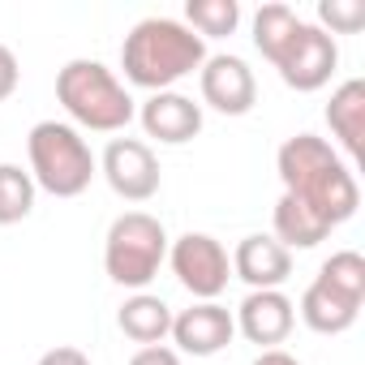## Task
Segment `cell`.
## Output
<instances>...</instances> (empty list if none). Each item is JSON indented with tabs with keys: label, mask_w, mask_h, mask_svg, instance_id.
<instances>
[{
	"label": "cell",
	"mask_w": 365,
	"mask_h": 365,
	"mask_svg": "<svg viewBox=\"0 0 365 365\" xmlns=\"http://www.w3.org/2000/svg\"><path fill=\"white\" fill-rule=\"evenodd\" d=\"M275 172L284 180V194L305 202L331 228L348 224L361 207V185L352 176V163H344L339 150L318 133H292L275 155Z\"/></svg>",
	"instance_id": "cell-1"
},
{
	"label": "cell",
	"mask_w": 365,
	"mask_h": 365,
	"mask_svg": "<svg viewBox=\"0 0 365 365\" xmlns=\"http://www.w3.org/2000/svg\"><path fill=\"white\" fill-rule=\"evenodd\" d=\"M207 61V43L176 18H142L120 43L125 82L142 91H172L180 78L198 73Z\"/></svg>",
	"instance_id": "cell-2"
},
{
	"label": "cell",
	"mask_w": 365,
	"mask_h": 365,
	"mask_svg": "<svg viewBox=\"0 0 365 365\" xmlns=\"http://www.w3.org/2000/svg\"><path fill=\"white\" fill-rule=\"evenodd\" d=\"M56 99L69 112L73 129H91V133H120L138 116L129 86L103 61H86V56L69 61L56 73Z\"/></svg>",
	"instance_id": "cell-3"
},
{
	"label": "cell",
	"mask_w": 365,
	"mask_h": 365,
	"mask_svg": "<svg viewBox=\"0 0 365 365\" xmlns=\"http://www.w3.org/2000/svg\"><path fill=\"white\" fill-rule=\"evenodd\" d=\"M26 155H31V180L35 190L52 194V198H78L91 190V180L99 176V159L86 146V138L65 125V120H39L26 138Z\"/></svg>",
	"instance_id": "cell-4"
},
{
	"label": "cell",
	"mask_w": 365,
	"mask_h": 365,
	"mask_svg": "<svg viewBox=\"0 0 365 365\" xmlns=\"http://www.w3.org/2000/svg\"><path fill=\"white\" fill-rule=\"evenodd\" d=\"M168 262V232L146 211H125L103 237V271L112 284L142 292Z\"/></svg>",
	"instance_id": "cell-5"
},
{
	"label": "cell",
	"mask_w": 365,
	"mask_h": 365,
	"mask_svg": "<svg viewBox=\"0 0 365 365\" xmlns=\"http://www.w3.org/2000/svg\"><path fill=\"white\" fill-rule=\"evenodd\" d=\"M168 262H172L176 284L194 301H215L232 279V258L211 232H185L168 241Z\"/></svg>",
	"instance_id": "cell-6"
},
{
	"label": "cell",
	"mask_w": 365,
	"mask_h": 365,
	"mask_svg": "<svg viewBox=\"0 0 365 365\" xmlns=\"http://www.w3.org/2000/svg\"><path fill=\"white\" fill-rule=\"evenodd\" d=\"M99 172L108 180V190L125 202H150L163 185V168H159L150 142H142V138H112L103 146Z\"/></svg>",
	"instance_id": "cell-7"
},
{
	"label": "cell",
	"mask_w": 365,
	"mask_h": 365,
	"mask_svg": "<svg viewBox=\"0 0 365 365\" xmlns=\"http://www.w3.org/2000/svg\"><path fill=\"white\" fill-rule=\"evenodd\" d=\"M335 65H339V43H335L322 26H314V22H301V31L292 35V43H288V48L279 52V61H275L284 86L297 91V95L322 91V86L335 78Z\"/></svg>",
	"instance_id": "cell-8"
},
{
	"label": "cell",
	"mask_w": 365,
	"mask_h": 365,
	"mask_svg": "<svg viewBox=\"0 0 365 365\" xmlns=\"http://www.w3.org/2000/svg\"><path fill=\"white\" fill-rule=\"evenodd\" d=\"M198 91L202 103L215 108L220 116H245L258 103V78L241 56H207L198 69Z\"/></svg>",
	"instance_id": "cell-9"
},
{
	"label": "cell",
	"mask_w": 365,
	"mask_h": 365,
	"mask_svg": "<svg viewBox=\"0 0 365 365\" xmlns=\"http://www.w3.org/2000/svg\"><path fill=\"white\" fill-rule=\"evenodd\" d=\"M172 344L176 352L185 356H215L232 344L237 335V322H232V309L220 305V301H194L190 309L172 314Z\"/></svg>",
	"instance_id": "cell-10"
},
{
	"label": "cell",
	"mask_w": 365,
	"mask_h": 365,
	"mask_svg": "<svg viewBox=\"0 0 365 365\" xmlns=\"http://www.w3.org/2000/svg\"><path fill=\"white\" fill-rule=\"evenodd\" d=\"M232 322H237V331H241L250 344H258V348L267 352V348H279V344L292 335V327H297V305H292V297H284V288H262V292H250V297L237 305Z\"/></svg>",
	"instance_id": "cell-11"
},
{
	"label": "cell",
	"mask_w": 365,
	"mask_h": 365,
	"mask_svg": "<svg viewBox=\"0 0 365 365\" xmlns=\"http://www.w3.org/2000/svg\"><path fill=\"white\" fill-rule=\"evenodd\" d=\"M138 120H142L146 138H155L163 146H185L202 133V103H194L180 91H155L138 108Z\"/></svg>",
	"instance_id": "cell-12"
},
{
	"label": "cell",
	"mask_w": 365,
	"mask_h": 365,
	"mask_svg": "<svg viewBox=\"0 0 365 365\" xmlns=\"http://www.w3.org/2000/svg\"><path fill=\"white\" fill-rule=\"evenodd\" d=\"M232 275H237L241 284H250V292L284 288L288 275H292V254H288L275 237L250 232V237H241V245L232 250Z\"/></svg>",
	"instance_id": "cell-13"
},
{
	"label": "cell",
	"mask_w": 365,
	"mask_h": 365,
	"mask_svg": "<svg viewBox=\"0 0 365 365\" xmlns=\"http://www.w3.org/2000/svg\"><path fill=\"white\" fill-rule=\"evenodd\" d=\"M327 125L339 142V150L361 163L365 159V82L361 78H348L331 91V103H327Z\"/></svg>",
	"instance_id": "cell-14"
},
{
	"label": "cell",
	"mask_w": 365,
	"mask_h": 365,
	"mask_svg": "<svg viewBox=\"0 0 365 365\" xmlns=\"http://www.w3.org/2000/svg\"><path fill=\"white\" fill-rule=\"evenodd\" d=\"M297 314H301V322H305L314 335H344V331H352V322L361 318V301L335 292L331 284H322V279L314 275V284L301 292Z\"/></svg>",
	"instance_id": "cell-15"
},
{
	"label": "cell",
	"mask_w": 365,
	"mask_h": 365,
	"mask_svg": "<svg viewBox=\"0 0 365 365\" xmlns=\"http://www.w3.org/2000/svg\"><path fill=\"white\" fill-rule=\"evenodd\" d=\"M271 237L292 254V250H314V245H322L335 228L327 224V220H318L305 202H297L292 194H279V202H275V215H271Z\"/></svg>",
	"instance_id": "cell-16"
},
{
	"label": "cell",
	"mask_w": 365,
	"mask_h": 365,
	"mask_svg": "<svg viewBox=\"0 0 365 365\" xmlns=\"http://www.w3.org/2000/svg\"><path fill=\"white\" fill-rule=\"evenodd\" d=\"M116 327L125 331V339H133V344H142V348L163 344L168 331H172V305H168L163 297H155V292H133V297L120 305Z\"/></svg>",
	"instance_id": "cell-17"
},
{
	"label": "cell",
	"mask_w": 365,
	"mask_h": 365,
	"mask_svg": "<svg viewBox=\"0 0 365 365\" xmlns=\"http://www.w3.org/2000/svg\"><path fill=\"white\" fill-rule=\"evenodd\" d=\"M301 31V18L292 5H262L254 14V48L262 52V61H279V52L292 43V35Z\"/></svg>",
	"instance_id": "cell-18"
},
{
	"label": "cell",
	"mask_w": 365,
	"mask_h": 365,
	"mask_svg": "<svg viewBox=\"0 0 365 365\" xmlns=\"http://www.w3.org/2000/svg\"><path fill=\"white\" fill-rule=\"evenodd\" d=\"M35 180L22 163H0V228L22 224L35 211Z\"/></svg>",
	"instance_id": "cell-19"
},
{
	"label": "cell",
	"mask_w": 365,
	"mask_h": 365,
	"mask_svg": "<svg viewBox=\"0 0 365 365\" xmlns=\"http://www.w3.org/2000/svg\"><path fill=\"white\" fill-rule=\"evenodd\" d=\"M185 26L207 43V39H224L241 26V5L237 0H190L185 5Z\"/></svg>",
	"instance_id": "cell-20"
},
{
	"label": "cell",
	"mask_w": 365,
	"mask_h": 365,
	"mask_svg": "<svg viewBox=\"0 0 365 365\" xmlns=\"http://www.w3.org/2000/svg\"><path fill=\"white\" fill-rule=\"evenodd\" d=\"M318 279L331 284L335 292H344V297H352V301L365 305V258H361L356 250H339V254H331V258L318 267Z\"/></svg>",
	"instance_id": "cell-21"
},
{
	"label": "cell",
	"mask_w": 365,
	"mask_h": 365,
	"mask_svg": "<svg viewBox=\"0 0 365 365\" xmlns=\"http://www.w3.org/2000/svg\"><path fill=\"white\" fill-rule=\"evenodd\" d=\"M331 39L335 35H356L365 26V5L361 0H318V22Z\"/></svg>",
	"instance_id": "cell-22"
},
{
	"label": "cell",
	"mask_w": 365,
	"mask_h": 365,
	"mask_svg": "<svg viewBox=\"0 0 365 365\" xmlns=\"http://www.w3.org/2000/svg\"><path fill=\"white\" fill-rule=\"evenodd\" d=\"M18 82H22L18 56H14V48H5V43H0V103H5V99L18 91Z\"/></svg>",
	"instance_id": "cell-23"
},
{
	"label": "cell",
	"mask_w": 365,
	"mask_h": 365,
	"mask_svg": "<svg viewBox=\"0 0 365 365\" xmlns=\"http://www.w3.org/2000/svg\"><path fill=\"white\" fill-rule=\"evenodd\" d=\"M129 365H180V352L168 344H150V348H138L129 356Z\"/></svg>",
	"instance_id": "cell-24"
},
{
	"label": "cell",
	"mask_w": 365,
	"mask_h": 365,
	"mask_svg": "<svg viewBox=\"0 0 365 365\" xmlns=\"http://www.w3.org/2000/svg\"><path fill=\"white\" fill-rule=\"evenodd\" d=\"M35 365H91V356L82 352V348H69V344H61V348H48Z\"/></svg>",
	"instance_id": "cell-25"
},
{
	"label": "cell",
	"mask_w": 365,
	"mask_h": 365,
	"mask_svg": "<svg viewBox=\"0 0 365 365\" xmlns=\"http://www.w3.org/2000/svg\"><path fill=\"white\" fill-rule=\"evenodd\" d=\"M254 365H301V361L292 352H284V348H267V352L254 356Z\"/></svg>",
	"instance_id": "cell-26"
}]
</instances>
